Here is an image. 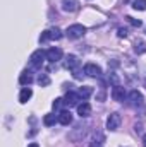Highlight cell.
I'll return each instance as SVG.
<instances>
[{
    "label": "cell",
    "mask_w": 146,
    "mask_h": 147,
    "mask_svg": "<svg viewBox=\"0 0 146 147\" xmlns=\"http://www.w3.org/2000/svg\"><path fill=\"white\" fill-rule=\"evenodd\" d=\"M48 39H50V33H48V29H46V31L41 33V36H40V43H46Z\"/></svg>",
    "instance_id": "obj_25"
},
{
    "label": "cell",
    "mask_w": 146,
    "mask_h": 147,
    "mask_svg": "<svg viewBox=\"0 0 146 147\" xmlns=\"http://www.w3.org/2000/svg\"><path fill=\"white\" fill-rule=\"evenodd\" d=\"M81 98H79V94L77 92H72V91H69L67 94H65V98H64V105L65 106H69V108H72V106H77V101H79Z\"/></svg>",
    "instance_id": "obj_8"
},
{
    "label": "cell",
    "mask_w": 146,
    "mask_h": 147,
    "mask_svg": "<svg viewBox=\"0 0 146 147\" xmlns=\"http://www.w3.org/2000/svg\"><path fill=\"white\" fill-rule=\"evenodd\" d=\"M86 31H88V29H86L83 24H72V26L67 28L65 34L71 38V39H79V38H83L86 34Z\"/></svg>",
    "instance_id": "obj_2"
},
{
    "label": "cell",
    "mask_w": 146,
    "mask_h": 147,
    "mask_svg": "<svg viewBox=\"0 0 146 147\" xmlns=\"http://www.w3.org/2000/svg\"><path fill=\"white\" fill-rule=\"evenodd\" d=\"M126 21H127L129 24H132L134 28H141V21H139V19H134V17H131V16H126Z\"/></svg>",
    "instance_id": "obj_23"
},
{
    "label": "cell",
    "mask_w": 146,
    "mask_h": 147,
    "mask_svg": "<svg viewBox=\"0 0 146 147\" xmlns=\"http://www.w3.org/2000/svg\"><path fill=\"white\" fill-rule=\"evenodd\" d=\"M103 144H105V135L102 132H96L89 142V147H103Z\"/></svg>",
    "instance_id": "obj_14"
},
{
    "label": "cell",
    "mask_w": 146,
    "mask_h": 147,
    "mask_svg": "<svg viewBox=\"0 0 146 147\" xmlns=\"http://www.w3.org/2000/svg\"><path fill=\"white\" fill-rule=\"evenodd\" d=\"M55 121H59V116H55V115H52V113H48V115H45V116H43V123H45L46 127L55 125Z\"/></svg>",
    "instance_id": "obj_18"
},
{
    "label": "cell",
    "mask_w": 146,
    "mask_h": 147,
    "mask_svg": "<svg viewBox=\"0 0 146 147\" xmlns=\"http://www.w3.org/2000/svg\"><path fill=\"white\" fill-rule=\"evenodd\" d=\"M120 115L119 113H110L108 118H107V128H108L110 132H115V130H119V127H120Z\"/></svg>",
    "instance_id": "obj_4"
},
{
    "label": "cell",
    "mask_w": 146,
    "mask_h": 147,
    "mask_svg": "<svg viewBox=\"0 0 146 147\" xmlns=\"http://www.w3.org/2000/svg\"><path fill=\"white\" fill-rule=\"evenodd\" d=\"M33 80H35V77H33V72L31 70H24V72L19 75V84L21 86H29Z\"/></svg>",
    "instance_id": "obj_13"
},
{
    "label": "cell",
    "mask_w": 146,
    "mask_h": 147,
    "mask_svg": "<svg viewBox=\"0 0 146 147\" xmlns=\"http://www.w3.org/2000/svg\"><path fill=\"white\" fill-rule=\"evenodd\" d=\"M59 123L60 125H71L72 123V115H71V111H60L59 113Z\"/></svg>",
    "instance_id": "obj_16"
},
{
    "label": "cell",
    "mask_w": 146,
    "mask_h": 147,
    "mask_svg": "<svg viewBox=\"0 0 146 147\" xmlns=\"http://www.w3.org/2000/svg\"><path fill=\"white\" fill-rule=\"evenodd\" d=\"M145 86H146V79H145Z\"/></svg>",
    "instance_id": "obj_30"
},
{
    "label": "cell",
    "mask_w": 146,
    "mask_h": 147,
    "mask_svg": "<svg viewBox=\"0 0 146 147\" xmlns=\"http://www.w3.org/2000/svg\"><path fill=\"white\" fill-rule=\"evenodd\" d=\"M86 134H88V125L79 123V125H76L72 130H71L69 139H71L72 142H79V140H83V139H84V135H86Z\"/></svg>",
    "instance_id": "obj_1"
},
{
    "label": "cell",
    "mask_w": 146,
    "mask_h": 147,
    "mask_svg": "<svg viewBox=\"0 0 146 147\" xmlns=\"http://www.w3.org/2000/svg\"><path fill=\"white\" fill-rule=\"evenodd\" d=\"M48 33H50V39H60V38L64 36L59 28H52V29H48Z\"/></svg>",
    "instance_id": "obj_21"
},
{
    "label": "cell",
    "mask_w": 146,
    "mask_h": 147,
    "mask_svg": "<svg viewBox=\"0 0 146 147\" xmlns=\"http://www.w3.org/2000/svg\"><path fill=\"white\" fill-rule=\"evenodd\" d=\"M79 65H81V60L76 57V55H67V58H65V69H69V70H77L79 69Z\"/></svg>",
    "instance_id": "obj_9"
},
{
    "label": "cell",
    "mask_w": 146,
    "mask_h": 147,
    "mask_svg": "<svg viewBox=\"0 0 146 147\" xmlns=\"http://www.w3.org/2000/svg\"><path fill=\"white\" fill-rule=\"evenodd\" d=\"M62 105H64V98H57V99L53 101V110H59Z\"/></svg>",
    "instance_id": "obj_26"
},
{
    "label": "cell",
    "mask_w": 146,
    "mask_h": 147,
    "mask_svg": "<svg viewBox=\"0 0 146 147\" xmlns=\"http://www.w3.org/2000/svg\"><path fill=\"white\" fill-rule=\"evenodd\" d=\"M79 9V2L77 0H62V10L65 12H76Z\"/></svg>",
    "instance_id": "obj_12"
},
{
    "label": "cell",
    "mask_w": 146,
    "mask_h": 147,
    "mask_svg": "<svg viewBox=\"0 0 146 147\" xmlns=\"http://www.w3.org/2000/svg\"><path fill=\"white\" fill-rule=\"evenodd\" d=\"M31 96H33L31 87H24V89L19 92V103H21V105H26V103L31 99Z\"/></svg>",
    "instance_id": "obj_15"
},
{
    "label": "cell",
    "mask_w": 146,
    "mask_h": 147,
    "mask_svg": "<svg viewBox=\"0 0 146 147\" xmlns=\"http://www.w3.org/2000/svg\"><path fill=\"white\" fill-rule=\"evenodd\" d=\"M132 9H136V10H146V0H134L132 2Z\"/></svg>",
    "instance_id": "obj_22"
},
{
    "label": "cell",
    "mask_w": 146,
    "mask_h": 147,
    "mask_svg": "<svg viewBox=\"0 0 146 147\" xmlns=\"http://www.w3.org/2000/svg\"><path fill=\"white\" fill-rule=\"evenodd\" d=\"M28 147H40V146H38L36 142H33V144H29V146H28Z\"/></svg>",
    "instance_id": "obj_29"
},
{
    "label": "cell",
    "mask_w": 146,
    "mask_h": 147,
    "mask_svg": "<svg viewBox=\"0 0 146 147\" xmlns=\"http://www.w3.org/2000/svg\"><path fill=\"white\" fill-rule=\"evenodd\" d=\"M77 115H79L81 118H86V116H89V115H91V105H89L88 101H83V103H79V105H77Z\"/></svg>",
    "instance_id": "obj_11"
},
{
    "label": "cell",
    "mask_w": 146,
    "mask_h": 147,
    "mask_svg": "<svg viewBox=\"0 0 146 147\" xmlns=\"http://www.w3.org/2000/svg\"><path fill=\"white\" fill-rule=\"evenodd\" d=\"M60 58H62V50H60V48H50V50L46 51V60H48V62L55 63V62H59Z\"/></svg>",
    "instance_id": "obj_10"
},
{
    "label": "cell",
    "mask_w": 146,
    "mask_h": 147,
    "mask_svg": "<svg viewBox=\"0 0 146 147\" xmlns=\"http://www.w3.org/2000/svg\"><path fill=\"white\" fill-rule=\"evenodd\" d=\"M134 51H136L138 55H143V53H146V41L138 39V41L134 43Z\"/></svg>",
    "instance_id": "obj_19"
},
{
    "label": "cell",
    "mask_w": 146,
    "mask_h": 147,
    "mask_svg": "<svg viewBox=\"0 0 146 147\" xmlns=\"http://www.w3.org/2000/svg\"><path fill=\"white\" fill-rule=\"evenodd\" d=\"M143 94L138 91V89H134V91H131L129 94H127V103L131 105V106H141L143 105Z\"/></svg>",
    "instance_id": "obj_5"
},
{
    "label": "cell",
    "mask_w": 146,
    "mask_h": 147,
    "mask_svg": "<svg viewBox=\"0 0 146 147\" xmlns=\"http://www.w3.org/2000/svg\"><path fill=\"white\" fill-rule=\"evenodd\" d=\"M112 98H113V101L122 103L124 99H127V92H126V89H124L122 86H113V89H112Z\"/></svg>",
    "instance_id": "obj_6"
},
{
    "label": "cell",
    "mask_w": 146,
    "mask_h": 147,
    "mask_svg": "<svg viewBox=\"0 0 146 147\" xmlns=\"http://www.w3.org/2000/svg\"><path fill=\"white\" fill-rule=\"evenodd\" d=\"M117 34H119V38H126V36H127V29H124V28H120V29L117 31Z\"/></svg>",
    "instance_id": "obj_27"
},
{
    "label": "cell",
    "mask_w": 146,
    "mask_h": 147,
    "mask_svg": "<svg viewBox=\"0 0 146 147\" xmlns=\"http://www.w3.org/2000/svg\"><path fill=\"white\" fill-rule=\"evenodd\" d=\"M108 82L110 84H113V86H120V80H119V77L115 75V72L108 74Z\"/></svg>",
    "instance_id": "obj_24"
},
{
    "label": "cell",
    "mask_w": 146,
    "mask_h": 147,
    "mask_svg": "<svg viewBox=\"0 0 146 147\" xmlns=\"http://www.w3.org/2000/svg\"><path fill=\"white\" fill-rule=\"evenodd\" d=\"M77 94H79V98L84 101V99H88L91 94H93V87H88V86H83V87H79V91H77Z\"/></svg>",
    "instance_id": "obj_17"
},
{
    "label": "cell",
    "mask_w": 146,
    "mask_h": 147,
    "mask_svg": "<svg viewBox=\"0 0 146 147\" xmlns=\"http://www.w3.org/2000/svg\"><path fill=\"white\" fill-rule=\"evenodd\" d=\"M84 74L88 77H102V69L96 63H86L84 65Z\"/></svg>",
    "instance_id": "obj_7"
},
{
    "label": "cell",
    "mask_w": 146,
    "mask_h": 147,
    "mask_svg": "<svg viewBox=\"0 0 146 147\" xmlns=\"http://www.w3.org/2000/svg\"><path fill=\"white\" fill-rule=\"evenodd\" d=\"M45 58H46V53H45L43 50H36V51L31 53V57H29V63H31L33 69H41Z\"/></svg>",
    "instance_id": "obj_3"
},
{
    "label": "cell",
    "mask_w": 146,
    "mask_h": 147,
    "mask_svg": "<svg viewBox=\"0 0 146 147\" xmlns=\"http://www.w3.org/2000/svg\"><path fill=\"white\" fill-rule=\"evenodd\" d=\"M36 80H38V84H40L41 87H46V86H50V77H48L46 74H40Z\"/></svg>",
    "instance_id": "obj_20"
},
{
    "label": "cell",
    "mask_w": 146,
    "mask_h": 147,
    "mask_svg": "<svg viewBox=\"0 0 146 147\" xmlns=\"http://www.w3.org/2000/svg\"><path fill=\"white\" fill-rule=\"evenodd\" d=\"M141 142H143V147H146V134L143 135V139H141Z\"/></svg>",
    "instance_id": "obj_28"
}]
</instances>
